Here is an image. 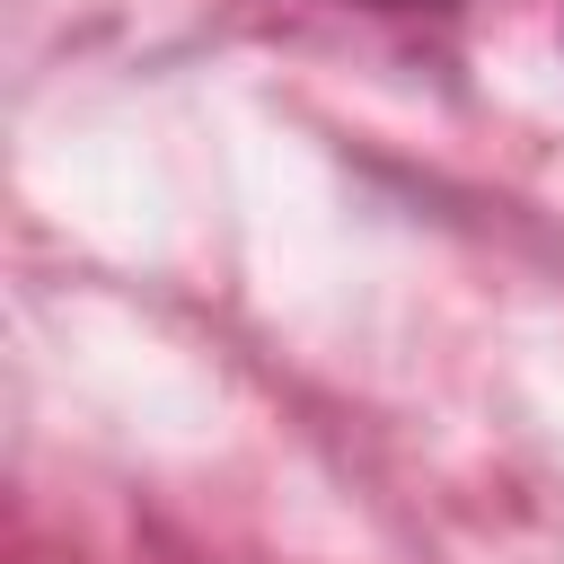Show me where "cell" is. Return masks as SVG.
I'll list each match as a JSON object with an SVG mask.
<instances>
[{"instance_id": "cell-1", "label": "cell", "mask_w": 564, "mask_h": 564, "mask_svg": "<svg viewBox=\"0 0 564 564\" xmlns=\"http://www.w3.org/2000/svg\"><path fill=\"white\" fill-rule=\"evenodd\" d=\"M344 9H458V0H344Z\"/></svg>"}]
</instances>
